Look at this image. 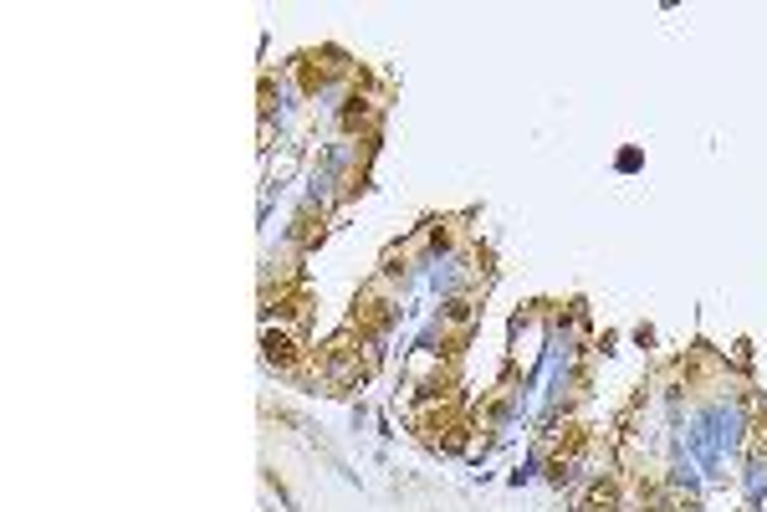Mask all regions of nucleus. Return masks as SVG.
I'll use <instances>...</instances> for the list:
<instances>
[{"instance_id":"nucleus-1","label":"nucleus","mask_w":767,"mask_h":512,"mask_svg":"<svg viewBox=\"0 0 767 512\" xmlns=\"http://www.w3.org/2000/svg\"><path fill=\"white\" fill-rule=\"evenodd\" d=\"M267 354L287 364V359H292V338H287V333H267Z\"/></svg>"}]
</instances>
